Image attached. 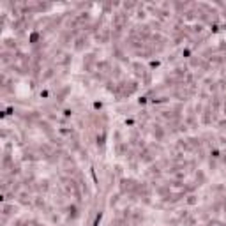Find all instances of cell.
Masks as SVG:
<instances>
[{
    "label": "cell",
    "mask_w": 226,
    "mask_h": 226,
    "mask_svg": "<svg viewBox=\"0 0 226 226\" xmlns=\"http://www.w3.org/2000/svg\"><path fill=\"white\" fill-rule=\"evenodd\" d=\"M37 39H39V34H32L30 35V42H35Z\"/></svg>",
    "instance_id": "cell-1"
}]
</instances>
